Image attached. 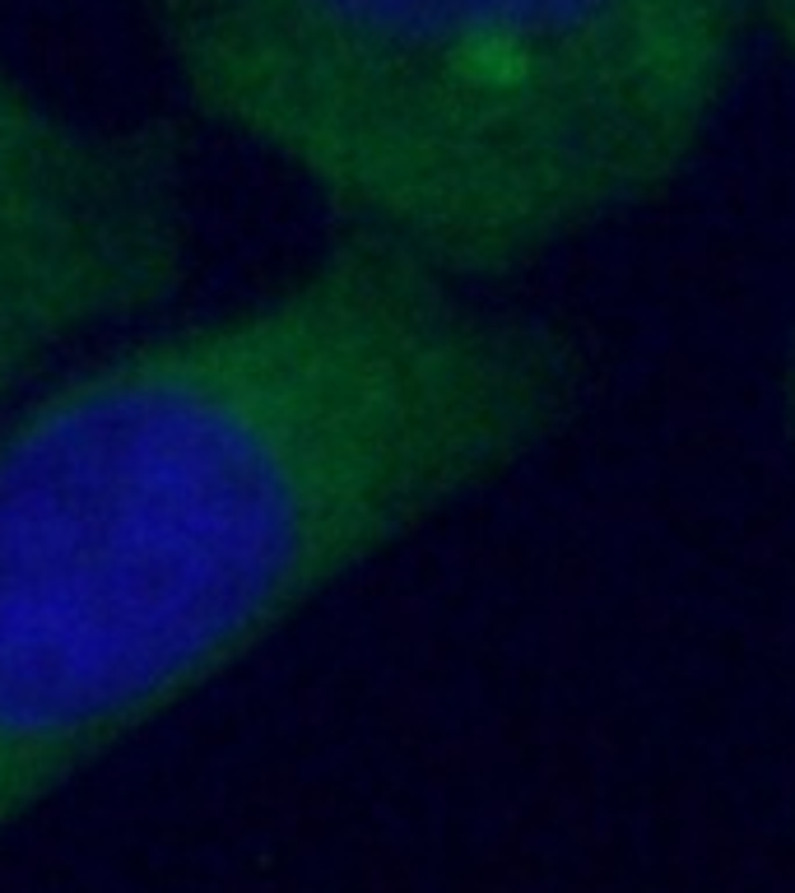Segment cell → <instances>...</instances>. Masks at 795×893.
I'll return each instance as SVG.
<instances>
[{
  "label": "cell",
  "mask_w": 795,
  "mask_h": 893,
  "mask_svg": "<svg viewBox=\"0 0 795 893\" xmlns=\"http://www.w3.org/2000/svg\"><path fill=\"white\" fill-rule=\"evenodd\" d=\"M596 396L572 322L359 233L29 386L0 410V843Z\"/></svg>",
  "instance_id": "cell-1"
},
{
  "label": "cell",
  "mask_w": 795,
  "mask_h": 893,
  "mask_svg": "<svg viewBox=\"0 0 795 893\" xmlns=\"http://www.w3.org/2000/svg\"><path fill=\"white\" fill-rule=\"evenodd\" d=\"M187 108L359 233L498 288L670 196L749 0H140Z\"/></svg>",
  "instance_id": "cell-2"
},
{
  "label": "cell",
  "mask_w": 795,
  "mask_h": 893,
  "mask_svg": "<svg viewBox=\"0 0 795 893\" xmlns=\"http://www.w3.org/2000/svg\"><path fill=\"white\" fill-rule=\"evenodd\" d=\"M192 233L173 121L89 117L0 61V410L75 345L164 307Z\"/></svg>",
  "instance_id": "cell-3"
},
{
  "label": "cell",
  "mask_w": 795,
  "mask_h": 893,
  "mask_svg": "<svg viewBox=\"0 0 795 893\" xmlns=\"http://www.w3.org/2000/svg\"><path fill=\"white\" fill-rule=\"evenodd\" d=\"M754 23H758V38H767L782 61L795 70V0H749Z\"/></svg>",
  "instance_id": "cell-4"
},
{
  "label": "cell",
  "mask_w": 795,
  "mask_h": 893,
  "mask_svg": "<svg viewBox=\"0 0 795 893\" xmlns=\"http://www.w3.org/2000/svg\"><path fill=\"white\" fill-rule=\"evenodd\" d=\"M782 414H786V433L795 446V335L786 345V363H782Z\"/></svg>",
  "instance_id": "cell-5"
}]
</instances>
